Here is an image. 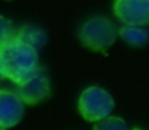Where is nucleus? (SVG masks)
I'll return each instance as SVG.
<instances>
[{"mask_svg": "<svg viewBox=\"0 0 149 130\" xmlns=\"http://www.w3.org/2000/svg\"><path fill=\"white\" fill-rule=\"evenodd\" d=\"M134 130H139V129H134Z\"/></svg>", "mask_w": 149, "mask_h": 130, "instance_id": "nucleus-12", "label": "nucleus"}, {"mask_svg": "<svg viewBox=\"0 0 149 130\" xmlns=\"http://www.w3.org/2000/svg\"><path fill=\"white\" fill-rule=\"evenodd\" d=\"M15 34H16V31L13 29L12 21L0 16V44L15 38Z\"/></svg>", "mask_w": 149, "mask_h": 130, "instance_id": "nucleus-10", "label": "nucleus"}, {"mask_svg": "<svg viewBox=\"0 0 149 130\" xmlns=\"http://www.w3.org/2000/svg\"><path fill=\"white\" fill-rule=\"evenodd\" d=\"M24 102L20 96L7 90H0V128H12L21 121Z\"/></svg>", "mask_w": 149, "mask_h": 130, "instance_id": "nucleus-5", "label": "nucleus"}, {"mask_svg": "<svg viewBox=\"0 0 149 130\" xmlns=\"http://www.w3.org/2000/svg\"><path fill=\"white\" fill-rule=\"evenodd\" d=\"M0 130H5V129L4 128H0Z\"/></svg>", "mask_w": 149, "mask_h": 130, "instance_id": "nucleus-11", "label": "nucleus"}, {"mask_svg": "<svg viewBox=\"0 0 149 130\" xmlns=\"http://www.w3.org/2000/svg\"><path fill=\"white\" fill-rule=\"evenodd\" d=\"M114 13L126 25H149V0H115Z\"/></svg>", "mask_w": 149, "mask_h": 130, "instance_id": "nucleus-4", "label": "nucleus"}, {"mask_svg": "<svg viewBox=\"0 0 149 130\" xmlns=\"http://www.w3.org/2000/svg\"><path fill=\"white\" fill-rule=\"evenodd\" d=\"M41 70L37 50L17 38L0 44V76L21 85Z\"/></svg>", "mask_w": 149, "mask_h": 130, "instance_id": "nucleus-1", "label": "nucleus"}, {"mask_svg": "<svg viewBox=\"0 0 149 130\" xmlns=\"http://www.w3.org/2000/svg\"><path fill=\"white\" fill-rule=\"evenodd\" d=\"M15 38L20 39V41L28 43L29 46H31L33 48H36L38 51L39 48L45 46L46 43V35L42 30L33 26H24L18 31H16Z\"/></svg>", "mask_w": 149, "mask_h": 130, "instance_id": "nucleus-7", "label": "nucleus"}, {"mask_svg": "<svg viewBox=\"0 0 149 130\" xmlns=\"http://www.w3.org/2000/svg\"><path fill=\"white\" fill-rule=\"evenodd\" d=\"M17 94L25 104H37L50 94V83L41 70L26 82L18 85Z\"/></svg>", "mask_w": 149, "mask_h": 130, "instance_id": "nucleus-6", "label": "nucleus"}, {"mask_svg": "<svg viewBox=\"0 0 149 130\" xmlns=\"http://www.w3.org/2000/svg\"><path fill=\"white\" fill-rule=\"evenodd\" d=\"M114 109V99L106 90L97 86L86 89L79 100V111L88 121H97L110 116Z\"/></svg>", "mask_w": 149, "mask_h": 130, "instance_id": "nucleus-3", "label": "nucleus"}, {"mask_svg": "<svg viewBox=\"0 0 149 130\" xmlns=\"http://www.w3.org/2000/svg\"><path fill=\"white\" fill-rule=\"evenodd\" d=\"M116 38V29L111 21L103 17H95L82 25L80 41L92 51L103 52L113 46Z\"/></svg>", "mask_w": 149, "mask_h": 130, "instance_id": "nucleus-2", "label": "nucleus"}, {"mask_svg": "<svg viewBox=\"0 0 149 130\" xmlns=\"http://www.w3.org/2000/svg\"><path fill=\"white\" fill-rule=\"evenodd\" d=\"M119 35L132 46H143L149 39V34L144 28L137 25H126L119 30Z\"/></svg>", "mask_w": 149, "mask_h": 130, "instance_id": "nucleus-8", "label": "nucleus"}, {"mask_svg": "<svg viewBox=\"0 0 149 130\" xmlns=\"http://www.w3.org/2000/svg\"><path fill=\"white\" fill-rule=\"evenodd\" d=\"M94 130H127V125L124 120H122L120 117L107 116V117L97 121Z\"/></svg>", "mask_w": 149, "mask_h": 130, "instance_id": "nucleus-9", "label": "nucleus"}]
</instances>
